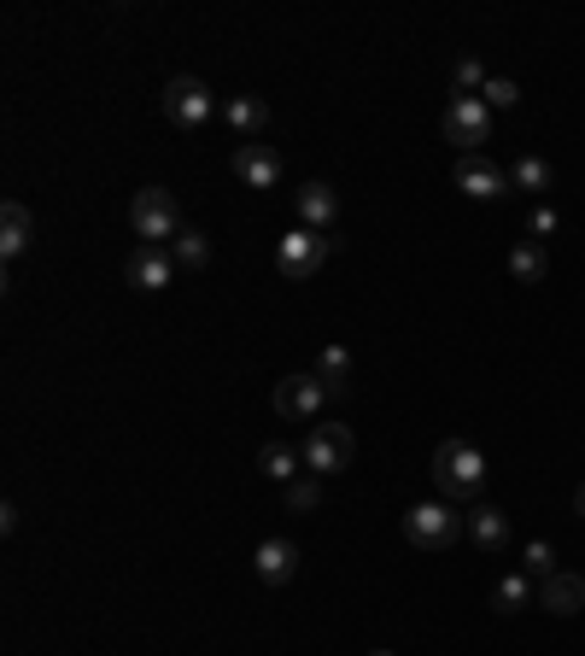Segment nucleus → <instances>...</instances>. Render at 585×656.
I'll return each instance as SVG.
<instances>
[{"label": "nucleus", "mask_w": 585, "mask_h": 656, "mask_svg": "<svg viewBox=\"0 0 585 656\" xmlns=\"http://www.w3.org/2000/svg\"><path fill=\"white\" fill-rule=\"evenodd\" d=\"M434 486L445 504H469L480 498V486H486V458H480L474 440H439L434 446Z\"/></svg>", "instance_id": "nucleus-1"}, {"label": "nucleus", "mask_w": 585, "mask_h": 656, "mask_svg": "<svg viewBox=\"0 0 585 656\" xmlns=\"http://www.w3.org/2000/svg\"><path fill=\"white\" fill-rule=\"evenodd\" d=\"M457 533H469V521L457 516V504H445V498L410 504V516H404V540H410V545L445 551V545H457Z\"/></svg>", "instance_id": "nucleus-2"}, {"label": "nucleus", "mask_w": 585, "mask_h": 656, "mask_svg": "<svg viewBox=\"0 0 585 656\" xmlns=\"http://www.w3.org/2000/svg\"><path fill=\"white\" fill-rule=\"evenodd\" d=\"M129 229L141 234L147 246L176 241V234H182V206H176V194H170V188H141V194H135V206H129Z\"/></svg>", "instance_id": "nucleus-3"}, {"label": "nucleus", "mask_w": 585, "mask_h": 656, "mask_svg": "<svg viewBox=\"0 0 585 656\" xmlns=\"http://www.w3.org/2000/svg\"><path fill=\"white\" fill-rule=\"evenodd\" d=\"M329 252H334L329 234H317V229H292V234H282V241H275V271H282L287 281H311L322 264H329Z\"/></svg>", "instance_id": "nucleus-4"}, {"label": "nucleus", "mask_w": 585, "mask_h": 656, "mask_svg": "<svg viewBox=\"0 0 585 656\" xmlns=\"http://www.w3.org/2000/svg\"><path fill=\"white\" fill-rule=\"evenodd\" d=\"M357 458V434L346 423H317L311 440H305V469L322 481V475H340V469H352Z\"/></svg>", "instance_id": "nucleus-5"}, {"label": "nucleus", "mask_w": 585, "mask_h": 656, "mask_svg": "<svg viewBox=\"0 0 585 656\" xmlns=\"http://www.w3.org/2000/svg\"><path fill=\"white\" fill-rule=\"evenodd\" d=\"M164 117L176 129H205L217 117V94L199 77H170L164 82Z\"/></svg>", "instance_id": "nucleus-6"}, {"label": "nucleus", "mask_w": 585, "mask_h": 656, "mask_svg": "<svg viewBox=\"0 0 585 656\" xmlns=\"http://www.w3.org/2000/svg\"><path fill=\"white\" fill-rule=\"evenodd\" d=\"M492 136V106L480 94H451V106H445V141L462 147V153H474L480 141Z\"/></svg>", "instance_id": "nucleus-7"}, {"label": "nucleus", "mask_w": 585, "mask_h": 656, "mask_svg": "<svg viewBox=\"0 0 585 656\" xmlns=\"http://www.w3.org/2000/svg\"><path fill=\"white\" fill-rule=\"evenodd\" d=\"M322 405H329V387H322L317 369L282 376V387H275V416H317Z\"/></svg>", "instance_id": "nucleus-8"}, {"label": "nucleus", "mask_w": 585, "mask_h": 656, "mask_svg": "<svg viewBox=\"0 0 585 656\" xmlns=\"http://www.w3.org/2000/svg\"><path fill=\"white\" fill-rule=\"evenodd\" d=\"M124 281L141 294H164L170 281H176V258H170L164 246H135L124 258Z\"/></svg>", "instance_id": "nucleus-9"}, {"label": "nucleus", "mask_w": 585, "mask_h": 656, "mask_svg": "<svg viewBox=\"0 0 585 656\" xmlns=\"http://www.w3.org/2000/svg\"><path fill=\"white\" fill-rule=\"evenodd\" d=\"M451 182H457V194H469V199H504L509 194V176L497 171L492 159H480V153H462Z\"/></svg>", "instance_id": "nucleus-10"}, {"label": "nucleus", "mask_w": 585, "mask_h": 656, "mask_svg": "<svg viewBox=\"0 0 585 656\" xmlns=\"http://www.w3.org/2000/svg\"><path fill=\"white\" fill-rule=\"evenodd\" d=\"M234 176L246 182V188H275V182H282V153H275L269 141H240L234 147Z\"/></svg>", "instance_id": "nucleus-11"}, {"label": "nucleus", "mask_w": 585, "mask_h": 656, "mask_svg": "<svg viewBox=\"0 0 585 656\" xmlns=\"http://www.w3.org/2000/svg\"><path fill=\"white\" fill-rule=\"evenodd\" d=\"M252 568H257V580H264V586H287L292 575H299V545H292V540H264L252 551Z\"/></svg>", "instance_id": "nucleus-12"}, {"label": "nucleus", "mask_w": 585, "mask_h": 656, "mask_svg": "<svg viewBox=\"0 0 585 656\" xmlns=\"http://www.w3.org/2000/svg\"><path fill=\"white\" fill-rule=\"evenodd\" d=\"M539 603L550 615H580L585 610V575H574V568H557L550 580H539Z\"/></svg>", "instance_id": "nucleus-13"}, {"label": "nucleus", "mask_w": 585, "mask_h": 656, "mask_svg": "<svg viewBox=\"0 0 585 656\" xmlns=\"http://www.w3.org/2000/svg\"><path fill=\"white\" fill-rule=\"evenodd\" d=\"M334 217H340V194H334V182H305V188H299V229L329 234Z\"/></svg>", "instance_id": "nucleus-14"}, {"label": "nucleus", "mask_w": 585, "mask_h": 656, "mask_svg": "<svg viewBox=\"0 0 585 656\" xmlns=\"http://www.w3.org/2000/svg\"><path fill=\"white\" fill-rule=\"evenodd\" d=\"M222 124H229L240 141H257L269 129V106L257 94H229V100H222Z\"/></svg>", "instance_id": "nucleus-15"}, {"label": "nucleus", "mask_w": 585, "mask_h": 656, "mask_svg": "<svg viewBox=\"0 0 585 656\" xmlns=\"http://www.w3.org/2000/svg\"><path fill=\"white\" fill-rule=\"evenodd\" d=\"M30 241H36V217H30L24 199H7V206H0V252H7V258H24Z\"/></svg>", "instance_id": "nucleus-16"}, {"label": "nucleus", "mask_w": 585, "mask_h": 656, "mask_svg": "<svg viewBox=\"0 0 585 656\" xmlns=\"http://www.w3.org/2000/svg\"><path fill=\"white\" fill-rule=\"evenodd\" d=\"M462 521H469V540H474L480 551H504V540H509V516L497 510V504H474V510L462 516Z\"/></svg>", "instance_id": "nucleus-17"}, {"label": "nucleus", "mask_w": 585, "mask_h": 656, "mask_svg": "<svg viewBox=\"0 0 585 656\" xmlns=\"http://www.w3.org/2000/svg\"><path fill=\"white\" fill-rule=\"evenodd\" d=\"M317 376H322V387H329V399H346L352 393V352L346 346H322Z\"/></svg>", "instance_id": "nucleus-18"}, {"label": "nucleus", "mask_w": 585, "mask_h": 656, "mask_svg": "<svg viewBox=\"0 0 585 656\" xmlns=\"http://www.w3.org/2000/svg\"><path fill=\"white\" fill-rule=\"evenodd\" d=\"M170 246H176V252H170V258H176V271H205V264H211V234L194 229V223H182V234Z\"/></svg>", "instance_id": "nucleus-19"}, {"label": "nucleus", "mask_w": 585, "mask_h": 656, "mask_svg": "<svg viewBox=\"0 0 585 656\" xmlns=\"http://www.w3.org/2000/svg\"><path fill=\"white\" fill-rule=\"evenodd\" d=\"M299 458H305V451H292L287 440H269L264 451H257V469H264L269 481H282V486H292V481H299Z\"/></svg>", "instance_id": "nucleus-20"}, {"label": "nucleus", "mask_w": 585, "mask_h": 656, "mask_svg": "<svg viewBox=\"0 0 585 656\" xmlns=\"http://www.w3.org/2000/svg\"><path fill=\"white\" fill-rule=\"evenodd\" d=\"M509 276L527 281V288H532V281H544V276H550V252H544V241H521V246H515V252H509Z\"/></svg>", "instance_id": "nucleus-21"}, {"label": "nucleus", "mask_w": 585, "mask_h": 656, "mask_svg": "<svg viewBox=\"0 0 585 656\" xmlns=\"http://www.w3.org/2000/svg\"><path fill=\"white\" fill-rule=\"evenodd\" d=\"M550 182H557V171H550V159H515L509 164V188H521V194H544Z\"/></svg>", "instance_id": "nucleus-22"}, {"label": "nucleus", "mask_w": 585, "mask_h": 656, "mask_svg": "<svg viewBox=\"0 0 585 656\" xmlns=\"http://www.w3.org/2000/svg\"><path fill=\"white\" fill-rule=\"evenodd\" d=\"M527 598H532V580H527V575H504V580L492 586V610H497V615L527 610Z\"/></svg>", "instance_id": "nucleus-23"}, {"label": "nucleus", "mask_w": 585, "mask_h": 656, "mask_svg": "<svg viewBox=\"0 0 585 656\" xmlns=\"http://www.w3.org/2000/svg\"><path fill=\"white\" fill-rule=\"evenodd\" d=\"M521 575H527V580H550V575H557V551H550L544 540H532V545L521 551Z\"/></svg>", "instance_id": "nucleus-24"}, {"label": "nucleus", "mask_w": 585, "mask_h": 656, "mask_svg": "<svg viewBox=\"0 0 585 656\" xmlns=\"http://www.w3.org/2000/svg\"><path fill=\"white\" fill-rule=\"evenodd\" d=\"M451 82H457V94H480V89H486V71H480L474 54H462V59L451 65Z\"/></svg>", "instance_id": "nucleus-25"}, {"label": "nucleus", "mask_w": 585, "mask_h": 656, "mask_svg": "<svg viewBox=\"0 0 585 656\" xmlns=\"http://www.w3.org/2000/svg\"><path fill=\"white\" fill-rule=\"evenodd\" d=\"M317 504H322V481H317V475H305V481L287 486V510L305 516V510H317Z\"/></svg>", "instance_id": "nucleus-26"}, {"label": "nucleus", "mask_w": 585, "mask_h": 656, "mask_svg": "<svg viewBox=\"0 0 585 656\" xmlns=\"http://www.w3.org/2000/svg\"><path fill=\"white\" fill-rule=\"evenodd\" d=\"M480 100H486V106H492V112H497V106H504V112H509V106H515V100H521V89H515V82H509V77H486V89H480Z\"/></svg>", "instance_id": "nucleus-27"}, {"label": "nucleus", "mask_w": 585, "mask_h": 656, "mask_svg": "<svg viewBox=\"0 0 585 656\" xmlns=\"http://www.w3.org/2000/svg\"><path fill=\"white\" fill-rule=\"evenodd\" d=\"M527 229H532V241H544V234H557V211H550V206H539V211L527 217Z\"/></svg>", "instance_id": "nucleus-28"}, {"label": "nucleus", "mask_w": 585, "mask_h": 656, "mask_svg": "<svg viewBox=\"0 0 585 656\" xmlns=\"http://www.w3.org/2000/svg\"><path fill=\"white\" fill-rule=\"evenodd\" d=\"M574 510H580V516H585V481H580V486H574Z\"/></svg>", "instance_id": "nucleus-29"}, {"label": "nucleus", "mask_w": 585, "mask_h": 656, "mask_svg": "<svg viewBox=\"0 0 585 656\" xmlns=\"http://www.w3.org/2000/svg\"><path fill=\"white\" fill-rule=\"evenodd\" d=\"M369 656H392V651H369Z\"/></svg>", "instance_id": "nucleus-30"}]
</instances>
